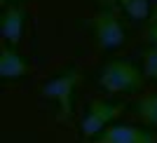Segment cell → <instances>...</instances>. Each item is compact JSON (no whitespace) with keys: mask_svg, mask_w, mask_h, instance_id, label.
Returning a JSON list of instances; mask_svg holds the SVG:
<instances>
[{"mask_svg":"<svg viewBox=\"0 0 157 143\" xmlns=\"http://www.w3.org/2000/svg\"><path fill=\"white\" fill-rule=\"evenodd\" d=\"M145 73L129 59H110L98 73V85L101 89L110 94H129L138 91L143 87Z\"/></svg>","mask_w":157,"mask_h":143,"instance_id":"obj_1","label":"cell"},{"mask_svg":"<svg viewBox=\"0 0 157 143\" xmlns=\"http://www.w3.org/2000/svg\"><path fill=\"white\" fill-rule=\"evenodd\" d=\"M92 33H94V38H96V42L103 47L105 52L120 49V47L124 45V26H122V21H120L117 12H115V7L110 2L103 0L101 10L94 14Z\"/></svg>","mask_w":157,"mask_h":143,"instance_id":"obj_2","label":"cell"},{"mask_svg":"<svg viewBox=\"0 0 157 143\" xmlns=\"http://www.w3.org/2000/svg\"><path fill=\"white\" fill-rule=\"evenodd\" d=\"M80 80H82V71L71 66V68L61 71L59 75L47 80L45 87H42V96L59 106L63 117H71L73 115V96H75V89H78Z\"/></svg>","mask_w":157,"mask_h":143,"instance_id":"obj_3","label":"cell"},{"mask_svg":"<svg viewBox=\"0 0 157 143\" xmlns=\"http://www.w3.org/2000/svg\"><path fill=\"white\" fill-rule=\"evenodd\" d=\"M122 108L124 106L117 103V101H103V99H98V101H92V103L87 106V113L82 117V122H80V129L85 134L89 141H94L96 136H101L108 127L113 124V120H117L122 115Z\"/></svg>","mask_w":157,"mask_h":143,"instance_id":"obj_4","label":"cell"},{"mask_svg":"<svg viewBox=\"0 0 157 143\" xmlns=\"http://www.w3.org/2000/svg\"><path fill=\"white\" fill-rule=\"evenodd\" d=\"M92 143H157V134L152 129L136 127V124H122V122L115 124L113 122Z\"/></svg>","mask_w":157,"mask_h":143,"instance_id":"obj_5","label":"cell"},{"mask_svg":"<svg viewBox=\"0 0 157 143\" xmlns=\"http://www.w3.org/2000/svg\"><path fill=\"white\" fill-rule=\"evenodd\" d=\"M28 12L24 5H7L2 10V42L12 47H19L24 31H26Z\"/></svg>","mask_w":157,"mask_h":143,"instance_id":"obj_6","label":"cell"},{"mask_svg":"<svg viewBox=\"0 0 157 143\" xmlns=\"http://www.w3.org/2000/svg\"><path fill=\"white\" fill-rule=\"evenodd\" d=\"M28 73H31V64L19 54V49L2 42V49H0V78L10 82V80L26 78Z\"/></svg>","mask_w":157,"mask_h":143,"instance_id":"obj_7","label":"cell"},{"mask_svg":"<svg viewBox=\"0 0 157 143\" xmlns=\"http://www.w3.org/2000/svg\"><path fill=\"white\" fill-rule=\"evenodd\" d=\"M136 115L145 127H157V94H143L136 101Z\"/></svg>","mask_w":157,"mask_h":143,"instance_id":"obj_8","label":"cell"},{"mask_svg":"<svg viewBox=\"0 0 157 143\" xmlns=\"http://www.w3.org/2000/svg\"><path fill=\"white\" fill-rule=\"evenodd\" d=\"M122 12L134 21H145L150 19V0H117Z\"/></svg>","mask_w":157,"mask_h":143,"instance_id":"obj_9","label":"cell"},{"mask_svg":"<svg viewBox=\"0 0 157 143\" xmlns=\"http://www.w3.org/2000/svg\"><path fill=\"white\" fill-rule=\"evenodd\" d=\"M143 73H145V78H150L152 82H157V45L145 47V52H143Z\"/></svg>","mask_w":157,"mask_h":143,"instance_id":"obj_10","label":"cell"},{"mask_svg":"<svg viewBox=\"0 0 157 143\" xmlns=\"http://www.w3.org/2000/svg\"><path fill=\"white\" fill-rule=\"evenodd\" d=\"M148 40L150 45H157V14L150 17V28H148Z\"/></svg>","mask_w":157,"mask_h":143,"instance_id":"obj_11","label":"cell"},{"mask_svg":"<svg viewBox=\"0 0 157 143\" xmlns=\"http://www.w3.org/2000/svg\"><path fill=\"white\" fill-rule=\"evenodd\" d=\"M0 2H2V7H7V5H19L21 0H0Z\"/></svg>","mask_w":157,"mask_h":143,"instance_id":"obj_12","label":"cell"},{"mask_svg":"<svg viewBox=\"0 0 157 143\" xmlns=\"http://www.w3.org/2000/svg\"><path fill=\"white\" fill-rule=\"evenodd\" d=\"M155 14H157V5H155Z\"/></svg>","mask_w":157,"mask_h":143,"instance_id":"obj_13","label":"cell"}]
</instances>
